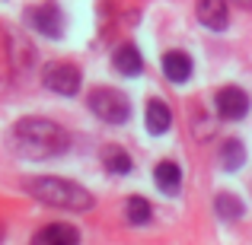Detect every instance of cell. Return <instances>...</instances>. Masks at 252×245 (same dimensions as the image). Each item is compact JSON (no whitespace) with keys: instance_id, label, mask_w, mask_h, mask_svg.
Here are the masks:
<instances>
[{"instance_id":"7c38bea8","label":"cell","mask_w":252,"mask_h":245,"mask_svg":"<svg viewBox=\"0 0 252 245\" xmlns=\"http://www.w3.org/2000/svg\"><path fill=\"white\" fill-rule=\"evenodd\" d=\"M214 214L220 217V220H240V217L246 214V204L236 194H230V191H220V194L214 197Z\"/></svg>"},{"instance_id":"6da1fadb","label":"cell","mask_w":252,"mask_h":245,"mask_svg":"<svg viewBox=\"0 0 252 245\" xmlns=\"http://www.w3.org/2000/svg\"><path fill=\"white\" fill-rule=\"evenodd\" d=\"M10 140L16 153L26 160H51V156H61L67 150L70 137L61 124L48 121V118H23V121H16Z\"/></svg>"},{"instance_id":"277c9868","label":"cell","mask_w":252,"mask_h":245,"mask_svg":"<svg viewBox=\"0 0 252 245\" xmlns=\"http://www.w3.org/2000/svg\"><path fill=\"white\" fill-rule=\"evenodd\" d=\"M45 86H48L51 92H58V96H74V92H80V70L74 67V64L67 61H58V64H48L42 74Z\"/></svg>"},{"instance_id":"52a82bcc","label":"cell","mask_w":252,"mask_h":245,"mask_svg":"<svg viewBox=\"0 0 252 245\" xmlns=\"http://www.w3.org/2000/svg\"><path fill=\"white\" fill-rule=\"evenodd\" d=\"M195 13H198V23L208 26L211 32H223L230 26L227 0H198V3H195Z\"/></svg>"},{"instance_id":"e0dca14e","label":"cell","mask_w":252,"mask_h":245,"mask_svg":"<svg viewBox=\"0 0 252 245\" xmlns=\"http://www.w3.org/2000/svg\"><path fill=\"white\" fill-rule=\"evenodd\" d=\"M236 6H243V10H252V0H233Z\"/></svg>"},{"instance_id":"30bf717a","label":"cell","mask_w":252,"mask_h":245,"mask_svg":"<svg viewBox=\"0 0 252 245\" xmlns=\"http://www.w3.org/2000/svg\"><path fill=\"white\" fill-rule=\"evenodd\" d=\"M154 182H157V188L163 191V194H179V188H182V169H179L172 160H163V163H157V169H154Z\"/></svg>"},{"instance_id":"8fae6325","label":"cell","mask_w":252,"mask_h":245,"mask_svg":"<svg viewBox=\"0 0 252 245\" xmlns=\"http://www.w3.org/2000/svg\"><path fill=\"white\" fill-rule=\"evenodd\" d=\"M172 124V111L166 102H160V99H150L147 102V131L150 134H166Z\"/></svg>"},{"instance_id":"3957f363","label":"cell","mask_w":252,"mask_h":245,"mask_svg":"<svg viewBox=\"0 0 252 245\" xmlns=\"http://www.w3.org/2000/svg\"><path fill=\"white\" fill-rule=\"evenodd\" d=\"M90 111L96 118H102L105 124H125L131 118V102L122 89L99 86V89L90 92Z\"/></svg>"},{"instance_id":"5b68a950","label":"cell","mask_w":252,"mask_h":245,"mask_svg":"<svg viewBox=\"0 0 252 245\" xmlns=\"http://www.w3.org/2000/svg\"><path fill=\"white\" fill-rule=\"evenodd\" d=\"M26 19H29V26L35 32H42L45 38H61V32H64V16H61V10H58L55 3L32 6V10L26 13Z\"/></svg>"},{"instance_id":"8992f818","label":"cell","mask_w":252,"mask_h":245,"mask_svg":"<svg viewBox=\"0 0 252 245\" xmlns=\"http://www.w3.org/2000/svg\"><path fill=\"white\" fill-rule=\"evenodd\" d=\"M214 102H217V115L223 121H240V118L249 115V96L240 86H223L214 96Z\"/></svg>"},{"instance_id":"ba28073f","label":"cell","mask_w":252,"mask_h":245,"mask_svg":"<svg viewBox=\"0 0 252 245\" xmlns=\"http://www.w3.org/2000/svg\"><path fill=\"white\" fill-rule=\"evenodd\" d=\"M160 64H163V77L169 83H189L191 70H195V64H191V57L185 51H166Z\"/></svg>"},{"instance_id":"2e32d148","label":"cell","mask_w":252,"mask_h":245,"mask_svg":"<svg viewBox=\"0 0 252 245\" xmlns=\"http://www.w3.org/2000/svg\"><path fill=\"white\" fill-rule=\"evenodd\" d=\"M125 217H128V223H131V226H147V223H150V204H147V197H141V194L128 197Z\"/></svg>"},{"instance_id":"9a60e30c","label":"cell","mask_w":252,"mask_h":245,"mask_svg":"<svg viewBox=\"0 0 252 245\" xmlns=\"http://www.w3.org/2000/svg\"><path fill=\"white\" fill-rule=\"evenodd\" d=\"M102 163H105V169L115 172V175H128V172H131V156L125 153L122 147H115V143H109V147H105Z\"/></svg>"},{"instance_id":"9c48e42d","label":"cell","mask_w":252,"mask_h":245,"mask_svg":"<svg viewBox=\"0 0 252 245\" xmlns=\"http://www.w3.org/2000/svg\"><path fill=\"white\" fill-rule=\"evenodd\" d=\"M112 67L122 77H141L144 74V57L134 45H118L115 54H112Z\"/></svg>"},{"instance_id":"4fadbf2b","label":"cell","mask_w":252,"mask_h":245,"mask_svg":"<svg viewBox=\"0 0 252 245\" xmlns=\"http://www.w3.org/2000/svg\"><path fill=\"white\" fill-rule=\"evenodd\" d=\"M35 242H67V245H74V242H80V233H77L74 226H64V223H51V226H45V229L35 233Z\"/></svg>"},{"instance_id":"7a4b0ae2","label":"cell","mask_w":252,"mask_h":245,"mask_svg":"<svg viewBox=\"0 0 252 245\" xmlns=\"http://www.w3.org/2000/svg\"><path fill=\"white\" fill-rule=\"evenodd\" d=\"M26 191H29L32 197H38L42 204H48V207L70 210V214H86V210H93V204H96L86 188L67 182V178H55V175H42V178L26 182Z\"/></svg>"},{"instance_id":"5bb4252c","label":"cell","mask_w":252,"mask_h":245,"mask_svg":"<svg viewBox=\"0 0 252 245\" xmlns=\"http://www.w3.org/2000/svg\"><path fill=\"white\" fill-rule=\"evenodd\" d=\"M220 165L227 172H236V169H243L246 165V147H243L240 140H227L220 147Z\"/></svg>"},{"instance_id":"ac0fdd59","label":"cell","mask_w":252,"mask_h":245,"mask_svg":"<svg viewBox=\"0 0 252 245\" xmlns=\"http://www.w3.org/2000/svg\"><path fill=\"white\" fill-rule=\"evenodd\" d=\"M0 239H3V226H0Z\"/></svg>"}]
</instances>
